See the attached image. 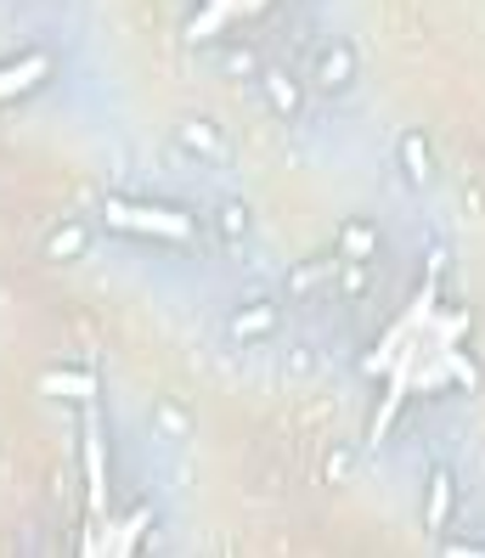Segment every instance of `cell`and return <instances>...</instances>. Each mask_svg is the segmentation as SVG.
Instances as JSON below:
<instances>
[{
    "mask_svg": "<svg viewBox=\"0 0 485 558\" xmlns=\"http://www.w3.org/2000/svg\"><path fill=\"white\" fill-rule=\"evenodd\" d=\"M85 248H90V232H85L80 220H62L57 232L46 238V259H80Z\"/></svg>",
    "mask_w": 485,
    "mask_h": 558,
    "instance_id": "11",
    "label": "cell"
},
{
    "mask_svg": "<svg viewBox=\"0 0 485 558\" xmlns=\"http://www.w3.org/2000/svg\"><path fill=\"white\" fill-rule=\"evenodd\" d=\"M367 288H373V277H367L362 259H339V293H344V300H362Z\"/></svg>",
    "mask_w": 485,
    "mask_h": 558,
    "instance_id": "16",
    "label": "cell"
},
{
    "mask_svg": "<svg viewBox=\"0 0 485 558\" xmlns=\"http://www.w3.org/2000/svg\"><path fill=\"white\" fill-rule=\"evenodd\" d=\"M355 46H344V40H334V46H322L316 51V90L322 96H344L350 85H355Z\"/></svg>",
    "mask_w": 485,
    "mask_h": 558,
    "instance_id": "2",
    "label": "cell"
},
{
    "mask_svg": "<svg viewBox=\"0 0 485 558\" xmlns=\"http://www.w3.org/2000/svg\"><path fill=\"white\" fill-rule=\"evenodd\" d=\"M260 90H266V102H271L277 119H300L305 113V90H300V80L288 69H260Z\"/></svg>",
    "mask_w": 485,
    "mask_h": 558,
    "instance_id": "5",
    "label": "cell"
},
{
    "mask_svg": "<svg viewBox=\"0 0 485 558\" xmlns=\"http://www.w3.org/2000/svg\"><path fill=\"white\" fill-rule=\"evenodd\" d=\"M401 170H407V181H412L417 192L435 186V158H429L424 130H407V136H401Z\"/></svg>",
    "mask_w": 485,
    "mask_h": 558,
    "instance_id": "9",
    "label": "cell"
},
{
    "mask_svg": "<svg viewBox=\"0 0 485 558\" xmlns=\"http://www.w3.org/2000/svg\"><path fill=\"white\" fill-rule=\"evenodd\" d=\"M153 423H158L170 440H186V435H192V417H186L175 401H158V407H153Z\"/></svg>",
    "mask_w": 485,
    "mask_h": 558,
    "instance_id": "15",
    "label": "cell"
},
{
    "mask_svg": "<svg viewBox=\"0 0 485 558\" xmlns=\"http://www.w3.org/2000/svg\"><path fill=\"white\" fill-rule=\"evenodd\" d=\"M119 226H153L158 238H192V215L181 209H136V204H108Z\"/></svg>",
    "mask_w": 485,
    "mask_h": 558,
    "instance_id": "4",
    "label": "cell"
},
{
    "mask_svg": "<svg viewBox=\"0 0 485 558\" xmlns=\"http://www.w3.org/2000/svg\"><path fill=\"white\" fill-rule=\"evenodd\" d=\"M451 508H458V480H451L446 463H435L429 469V490H424V524H429V531H446Z\"/></svg>",
    "mask_w": 485,
    "mask_h": 558,
    "instance_id": "6",
    "label": "cell"
},
{
    "mask_svg": "<svg viewBox=\"0 0 485 558\" xmlns=\"http://www.w3.org/2000/svg\"><path fill=\"white\" fill-rule=\"evenodd\" d=\"M220 74L226 80H260V57H254L248 46H226L220 51Z\"/></svg>",
    "mask_w": 485,
    "mask_h": 558,
    "instance_id": "14",
    "label": "cell"
},
{
    "mask_svg": "<svg viewBox=\"0 0 485 558\" xmlns=\"http://www.w3.org/2000/svg\"><path fill=\"white\" fill-rule=\"evenodd\" d=\"M215 226H220V238H226V243H243V238H248V226H254V215H248L243 198H226V204L215 209Z\"/></svg>",
    "mask_w": 485,
    "mask_h": 558,
    "instance_id": "13",
    "label": "cell"
},
{
    "mask_svg": "<svg viewBox=\"0 0 485 558\" xmlns=\"http://www.w3.org/2000/svg\"><path fill=\"white\" fill-rule=\"evenodd\" d=\"M40 396H74V401H90V396H96V378H90V373H46V378H40Z\"/></svg>",
    "mask_w": 485,
    "mask_h": 558,
    "instance_id": "12",
    "label": "cell"
},
{
    "mask_svg": "<svg viewBox=\"0 0 485 558\" xmlns=\"http://www.w3.org/2000/svg\"><path fill=\"white\" fill-rule=\"evenodd\" d=\"M288 367H294V373H311V350L294 344V350H288Z\"/></svg>",
    "mask_w": 485,
    "mask_h": 558,
    "instance_id": "19",
    "label": "cell"
},
{
    "mask_svg": "<svg viewBox=\"0 0 485 558\" xmlns=\"http://www.w3.org/2000/svg\"><path fill=\"white\" fill-rule=\"evenodd\" d=\"M277 327V305L271 300H254V305H238L232 322H226V333H232L238 344H254V339H266Z\"/></svg>",
    "mask_w": 485,
    "mask_h": 558,
    "instance_id": "8",
    "label": "cell"
},
{
    "mask_svg": "<svg viewBox=\"0 0 485 558\" xmlns=\"http://www.w3.org/2000/svg\"><path fill=\"white\" fill-rule=\"evenodd\" d=\"M175 142H181V153H192L198 163H226V158H232V147H226V136H220V124H209V119H181L175 124Z\"/></svg>",
    "mask_w": 485,
    "mask_h": 558,
    "instance_id": "3",
    "label": "cell"
},
{
    "mask_svg": "<svg viewBox=\"0 0 485 558\" xmlns=\"http://www.w3.org/2000/svg\"><path fill=\"white\" fill-rule=\"evenodd\" d=\"M334 254H339V259H362V266H367V259L378 254V226H373V220H344Z\"/></svg>",
    "mask_w": 485,
    "mask_h": 558,
    "instance_id": "10",
    "label": "cell"
},
{
    "mask_svg": "<svg viewBox=\"0 0 485 558\" xmlns=\"http://www.w3.org/2000/svg\"><path fill=\"white\" fill-rule=\"evenodd\" d=\"M440 558H485V542H446Z\"/></svg>",
    "mask_w": 485,
    "mask_h": 558,
    "instance_id": "18",
    "label": "cell"
},
{
    "mask_svg": "<svg viewBox=\"0 0 485 558\" xmlns=\"http://www.w3.org/2000/svg\"><path fill=\"white\" fill-rule=\"evenodd\" d=\"M322 474H328V485H344V480H350V451L339 446V451L328 457V469H322Z\"/></svg>",
    "mask_w": 485,
    "mask_h": 558,
    "instance_id": "17",
    "label": "cell"
},
{
    "mask_svg": "<svg viewBox=\"0 0 485 558\" xmlns=\"http://www.w3.org/2000/svg\"><path fill=\"white\" fill-rule=\"evenodd\" d=\"M51 51H23L17 62H0V102H17V96H28L35 85L51 80Z\"/></svg>",
    "mask_w": 485,
    "mask_h": 558,
    "instance_id": "1",
    "label": "cell"
},
{
    "mask_svg": "<svg viewBox=\"0 0 485 558\" xmlns=\"http://www.w3.org/2000/svg\"><path fill=\"white\" fill-rule=\"evenodd\" d=\"M328 277H339V254H316V259H300L294 271L282 277V293L288 300H311V293L328 282Z\"/></svg>",
    "mask_w": 485,
    "mask_h": 558,
    "instance_id": "7",
    "label": "cell"
}]
</instances>
